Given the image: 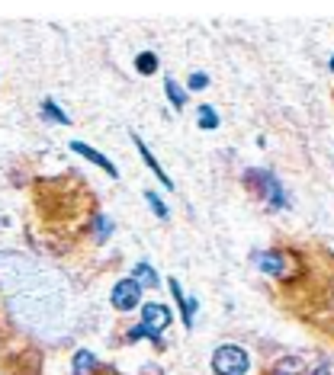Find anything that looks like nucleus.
<instances>
[{
	"label": "nucleus",
	"instance_id": "nucleus-1",
	"mask_svg": "<svg viewBox=\"0 0 334 375\" xmlns=\"http://www.w3.org/2000/svg\"><path fill=\"white\" fill-rule=\"evenodd\" d=\"M248 366H250V359L241 347L225 343V347H219L216 353H212V369H216V375H244Z\"/></svg>",
	"mask_w": 334,
	"mask_h": 375
},
{
	"label": "nucleus",
	"instance_id": "nucleus-2",
	"mask_svg": "<svg viewBox=\"0 0 334 375\" xmlns=\"http://www.w3.org/2000/svg\"><path fill=\"white\" fill-rule=\"evenodd\" d=\"M248 183L258 189L260 196H267L273 208H286V206H289V202H286L283 186H280V180L273 174H267V170H248Z\"/></svg>",
	"mask_w": 334,
	"mask_h": 375
},
{
	"label": "nucleus",
	"instance_id": "nucleus-3",
	"mask_svg": "<svg viewBox=\"0 0 334 375\" xmlns=\"http://www.w3.org/2000/svg\"><path fill=\"white\" fill-rule=\"evenodd\" d=\"M142 305V285L135 282L132 276L129 279H119L116 289H113V308L116 311H132V308Z\"/></svg>",
	"mask_w": 334,
	"mask_h": 375
},
{
	"label": "nucleus",
	"instance_id": "nucleus-4",
	"mask_svg": "<svg viewBox=\"0 0 334 375\" xmlns=\"http://www.w3.org/2000/svg\"><path fill=\"white\" fill-rule=\"evenodd\" d=\"M142 324H145L148 331L161 333L171 327V311H167L161 302H145V305H142Z\"/></svg>",
	"mask_w": 334,
	"mask_h": 375
},
{
	"label": "nucleus",
	"instance_id": "nucleus-5",
	"mask_svg": "<svg viewBox=\"0 0 334 375\" xmlns=\"http://www.w3.org/2000/svg\"><path fill=\"white\" fill-rule=\"evenodd\" d=\"M254 266L267 276H286V254L283 250H264V254H254Z\"/></svg>",
	"mask_w": 334,
	"mask_h": 375
},
{
	"label": "nucleus",
	"instance_id": "nucleus-6",
	"mask_svg": "<svg viewBox=\"0 0 334 375\" xmlns=\"http://www.w3.org/2000/svg\"><path fill=\"white\" fill-rule=\"evenodd\" d=\"M71 151H77V154H81V157H87V160H91V164L103 167V170H106V177H113V180H116V177H119V170H116V167H113V160L106 157V154H100L97 148L84 145V141H71Z\"/></svg>",
	"mask_w": 334,
	"mask_h": 375
},
{
	"label": "nucleus",
	"instance_id": "nucleus-7",
	"mask_svg": "<svg viewBox=\"0 0 334 375\" xmlns=\"http://www.w3.org/2000/svg\"><path fill=\"white\" fill-rule=\"evenodd\" d=\"M167 285H171V295L177 299V305H180V311H183V324L193 327V314H196V305H200V302H196V299H187L177 279H167Z\"/></svg>",
	"mask_w": 334,
	"mask_h": 375
},
{
	"label": "nucleus",
	"instance_id": "nucleus-8",
	"mask_svg": "<svg viewBox=\"0 0 334 375\" xmlns=\"http://www.w3.org/2000/svg\"><path fill=\"white\" fill-rule=\"evenodd\" d=\"M132 141H135V148H139V154H142V160H145V164H148V167H151V170H154V177H158V180H161V183H164V186H167V189H174V180H171V177H167V174H164V167H161V164H158V160H154V154H151V151H148V145H145V141H142V138H139V135H132Z\"/></svg>",
	"mask_w": 334,
	"mask_h": 375
},
{
	"label": "nucleus",
	"instance_id": "nucleus-9",
	"mask_svg": "<svg viewBox=\"0 0 334 375\" xmlns=\"http://www.w3.org/2000/svg\"><path fill=\"white\" fill-rule=\"evenodd\" d=\"M273 375H312L302 356H283V359L273 366Z\"/></svg>",
	"mask_w": 334,
	"mask_h": 375
},
{
	"label": "nucleus",
	"instance_id": "nucleus-10",
	"mask_svg": "<svg viewBox=\"0 0 334 375\" xmlns=\"http://www.w3.org/2000/svg\"><path fill=\"white\" fill-rule=\"evenodd\" d=\"M97 366H100V359L91 350H77L74 353V375H91Z\"/></svg>",
	"mask_w": 334,
	"mask_h": 375
},
{
	"label": "nucleus",
	"instance_id": "nucleus-11",
	"mask_svg": "<svg viewBox=\"0 0 334 375\" xmlns=\"http://www.w3.org/2000/svg\"><path fill=\"white\" fill-rule=\"evenodd\" d=\"M164 93H167V100H171L174 109H183V106H187V90H183L174 77H167V81H164Z\"/></svg>",
	"mask_w": 334,
	"mask_h": 375
},
{
	"label": "nucleus",
	"instance_id": "nucleus-12",
	"mask_svg": "<svg viewBox=\"0 0 334 375\" xmlns=\"http://www.w3.org/2000/svg\"><path fill=\"white\" fill-rule=\"evenodd\" d=\"M135 68H139V74H154V71H158V55H154V52H142V55L135 58Z\"/></svg>",
	"mask_w": 334,
	"mask_h": 375
},
{
	"label": "nucleus",
	"instance_id": "nucleus-13",
	"mask_svg": "<svg viewBox=\"0 0 334 375\" xmlns=\"http://www.w3.org/2000/svg\"><path fill=\"white\" fill-rule=\"evenodd\" d=\"M132 279H135L139 285H154V282H158V273H154L148 263H139V266L132 270Z\"/></svg>",
	"mask_w": 334,
	"mask_h": 375
},
{
	"label": "nucleus",
	"instance_id": "nucleus-14",
	"mask_svg": "<svg viewBox=\"0 0 334 375\" xmlns=\"http://www.w3.org/2000/svg\"><path fill=\"white\" fill-rule=\"evenodd\" d=\"M196 119H200V125H202V129H209V132H212V129H219V116H216V109H212V106H206V103L200 106Z\"/></svg>",
	"mask_w": 334,
	"mask_h": 375
},
{
	"label": "nucleus",
	"instance_id": "nucleus-15",
	"mask_svg": "<svg viewBox=\"0 0 334 375\" xmlns=\"http://www.w3.org/2000/svg\"><path fill=\"white\" fill-rule=\"evenodd\" d=\"M42 112H45V119H52V122H58V125H68L71 122V119L64 116L62 109H58L55 100H45V103H42Z\"/></svg>",
	"mask_w": 334,
	"mask_h": 375
},
{
	"label": "nucleus",
	"instance_id": "nucleus-16",
	"mask_svg": "<svg viewBox=\"0 0 334 375\" xmlns=\"http://www.w3.org/2000/svg\"><path fill=\"white\" fill-rule=\"evenodd\" d=\"M93 234H97V241H110V234H113V222L106 215H100L97 222H93Z\"/></svg>",
	"mask_w": 334,
	"mask_h": 375
},
{
	"label": "nucleus",
	"instance_id": "nucleus-17",
	"mask_svg": "<svg viewBox=\"0 0 334 375\" xmlns=\"http://www.w3.org/2000/svg\"><path fill=\"white\" fill-rule=\"evenodd\" d=\"M145 199H148V206H151V212H154V215H158V218H167V206H164V199H161V196H154L151 189H148V193H145Z\"/></svg>",
	"mask_w": 334,
	"mask_h": 375
},
{
	"label": "nucleus",
	"instance_id": "nucleus-18",
	"mask_svg": "<svg viewBox=\"0 0 334 375\" xmlns=\"http://www.w3.org/2000/svg\"><path fill=\"white\" fill-rule=\"evenodd\" d=\"M206 83H209V77L202 74V71H196V74H190V83H187V87H190V90H202Z\"/></svg>",
	"mask_w": 334,
	"mask_h": 375
},
{
	"label": "nucleus",
	"instance_id": "nucleus-19",
	"mask_svg": "<svg viewBox=\"0 0 334 375\" xmlns=\"http://www.w3.org/2000/svg\"><path fill=\"white\" fill-rule=\"evenodd\" d=\"M328 68H331V71H334V55H331V61H328Z\"/></svg>",
	"mask_w": 334,
	"mask_h": 375
}]
</instances>
